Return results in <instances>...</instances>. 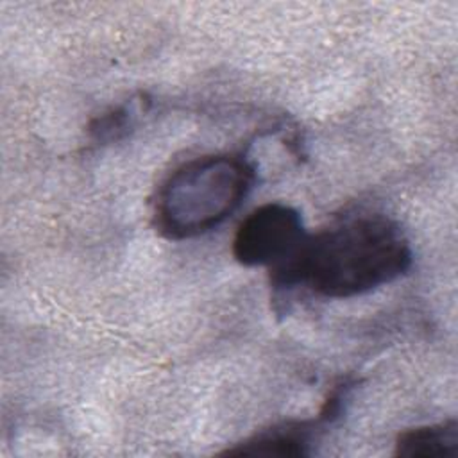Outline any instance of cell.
Listing matches in <instances>:
<instances>
[{"instance_id": "5", "label": "cell", "mask_w": 458, "mask_h": 458, "mask_svg": "<svg viewBox=\"0 0 458 458\" xmlns=\"http://www.w3.org/2000/svg\"><path fill=\"white\" fill-rule=\"evenodd\" d=\"M395 454L410 458H458V422L451 419L403 431L395 440Z\"/></svg>"}, {"instance_id": "2", "label": "cell", "mask_w": 458, "mask_h": 458, "mask_svg": "<svg viewBox=\"0 0 458 458\" xmlns=\"http://www.w3.org/2000/svg\"><path fill=\"white\" fill-rule=\"evenodd\" d=\"M254 181V166L233 154L202 156L182 163L157 193V229L174 240L202 234L242 204Z\"/></svg>"}, {"instance_id": "6", "label": "cell", "mask_w": 458, "mask_h": 458, "mask_svg": "<svg viewBox=\"0 0 458 458\" xmlns=\"http://www.w3.org/2000/svg\"><path fill=\"white\" fill-rule=\"evenodd\" d=\"M132 118L134 114L127 106L113 109L93 120V123L89 125V134L97 143L116 141L127 134L132 125Z\"/></svg>"}, {"instance_id": "4", "label": "cell", "mask_w": 458, "mask_h": 458, "mask_svg": "<svg viewBox=\"0 0 458 458\" xmlns=\"http://www.w3.org/2000/svg\"><path fill=\"white\" fill-rule=\"evenodd\" d=\"M324 422L320 417L317 422L310 420H290L270 429L259 431L236 444L231 449H225L224 454H247V456H304L310 454V440L315 433V426Z\"/></svg>"}, {"instance_id": "3", "label": "cell", "mask_w": 458, "mask_h": 458, "mask_svg": "<svg viewBox=\"0 0 458 458\" xmlns=\"http://www.w3.org/2000/svg\"><path fill=\"white\" fill-rule=\"evenodd\" d=\"M301 213L283 202H270L250 211L233 238V256L245 267L283 265L306 238Z\"/></svg>"}, {"instance_id": "1", "label": "cell", "mask_w": 458, "mask_h": 458, "mask_svg": "<svg viewBox=\"0 0 458 458\" xmlns=\"http://www.w3.org/2000/svg\"><path fill=\"white\" fill-rule=\"evenodd\" d=\"M411 267V247L401 227L383 215H360L306 234L283 265L270 270L272 286H295L327 299H345L392 283Z\"/></svg>"}]
</instances>
